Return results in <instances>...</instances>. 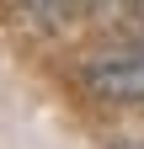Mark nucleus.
Returning <instances> with one entry per match:
<instances>
[{
  "mask_svg": "<svg viewBox=\"0 0 144 149\" xmlns=\"http://www.w3.org/2000/svg\"><path fill=\"white\" fill-rule=\"evenodd\" d=\"M80 80L101 101H144V48L101 53V59H91L80 69Z\"/></svg>",
  "mask_w": 144,
  "mask_h": 149,
  "instance_id": "f257e3e1",
  "label": "nucleus"
}]
</instances>
